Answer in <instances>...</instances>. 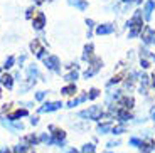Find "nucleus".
Listing matches in <instances>:
<instances>
[{"instance_id":"nucleus-9","label":"nucleus","mask_w":155,"mask_h":153,"mask_svg":"<svg viewBox=\"0 0 155 153\" xmlns=\"http://www.w3.org/2000/svg\"><path fill=\"white\" fill-rule=\"evenodd\" d=\"M46 66H47V69H51V71H56L58 73L59 71V59L56 57V56H49V57L46 59Z\"/></svg>"},{"instance_id":"nucleus-31","label":"nucleus","mask_w":155,"mask_h":153,"mask_svg":"<svg viewBox=\"0 0 155 153\" xmlns=\"http://www.w3.org/2000/svg\"><path fill=\"white\" fill-rule=\"evenodd\" d=\"M150 119L155 121V106H152V109H150Z\"/></svg>"},{"instance_id":"nucleus-20","label":"nucleus","mask_w":155,"mask_h":153,"mask_svg":"<svg viewBox=\"0 0 155 153\" xmlns=\"http://www.w3.org/2000/svg\"><path fill=\"white\" fill-rule=\"evenodd\" d=\"M91 56H93V44H88V46L84 47L83 59H84V61H91Z\"/></svg>"},{"instance_id":"nucleus-22","label":"nucleus","mask_w":155,"mask_h":153,"mask_svg":"<svg viewBox=\"0 0 155 153\" xmlns=\"http://www.w3.org/2000/svg\"><path fill=\"white\" fill-rule=\"evenodd\" d=\"M86 99H88V94H81L79 98H76V99H71V101H69V104H68V108H74L76 104L83 103V101H86Z\"/></svg>"},{"instance_id":"nucleus-13","label":"nucleus","mask_w":155,"mask_h":153,"mask_svg":"<svg viewBox=\"0 0 155 153\" xmlns=\"http://www.w3.org/2000/svg\"><path fill=\"white\" fill-rule=\"evenodd\" d=\"M22 116H27V109H17L14 111V113H10V115L7 116L8 121H17L19 118H22Z\"/></svg>"},{"instance_id":"nucleus-28","label":"nucleus","mask_w":155,"mask_h":153,"mask_svg":"<svg viewBox=\"0 0 155 153\" xmlns=\"http://www.w3.org/2000/svg\"><path fill=\"white\" fill-rule=\"evenodd\" d=\"M86 24H88V37H89V35H91V29L94 27V22L89 19V20H86Z\"/></svg>"},{"instance_id":"nucleus-25","label":"nucleus","mask_w":155,"mask_h":153,"mask_svg":"<svg viewBox=\"0 0 155 153\" xmlns=\"http://www.w3.org/2000/svg\"><path fill=\"white\" fill-rule=\"evenodd\" d=\"M118 145H120V140H111V142L106 143V148H116Z\"/></svg>"},{"instance_id":"nucleus-7","label":"nucleus","mask_w":155,"mask_h":153,"mask_svg":"<svg viewBox=\"0 0 155 153\" xmlns=\"http://www.w3.org/2000/svg\"><path fill=\"white\" fill-rule=\"evenodd\" d=\"M115 32V25L113 24H101V25L96 27V34L98 35H108Z\"/></svg>"},{"instance_id":"nucleus-4","label":"nucleus","mask_w":155,"mask_h":153,"mask_svg":"<svg viewBox=\"0 0 155 153\" xmlns=\"http://www.w3.org/2000/svg\"><path fill=\"white\" fill-rule=\"evenodd\" d=\"M142 41H143V44H147V46L155 44V31L150 25L143 27V31H142Z\"/></svg>"},{"instance_id":"nucleus-35","label":"nucleus","mask_w":155,"mask_h":153,"mask_svg":"<svg viewBox=\"0 0 155 153\" xmlns=\"http://www.w3.org/2000/svg\"><path fill=\"white\" fill-rule=\"evenodd\" d=\"M42 2H46V0H35V4H42Z\"/></svg>"},{"instance_id":"nucleus-32","label":"nucleus","mask_w":155,"mask_h":153,"mask_svg":"<svg viewBox=\"0 0 155 153\" xmlns=\"http://www.w3.org/2000/svg\"><path fill=\"white\" fill-rule=\"evenodd\" d=\"M37 123H39V118H37V116H34V118L31 119V125H37Z\"/></svg>"},{"instance_id":"nucleus-10","label":"nucleus","mask_w":155,"mask_h":153,"mask_svg":"<svg viewBox=\"0 0 155 153\" xmlns=\"http://www.w3.org/2000/svg\"><path fill=\"white\" fill-rule=\"evenodd\" d=\"M32 24H34V27L37 29V31H41L44 27V24H46V15H44L42 12H39L37 15H34V20H32Z\"/></svg>"},{"instance_id":"nucleus-12","label":"nucleus","mask_w":155,"mask_h":153,"mask_svg":"<svg viewBox=\"0 0 155 153\" xmlns=\"http://www.w3.org/2000/svg\"><path fill=\"white\" fill-rule=\"evenodd\" d=\"M153 8H155V0H148L147 4H145V8H143V15H145V19H147V20H150Z\"/></svg>"},{"instance_id":"nucleus-3","label":"nucleus","mask_w":155,"mask_h":153,"mask_svg":"<svg viewBox=\"0 0 155 153\" xmlns=\"http://www.w3.org/2000/svg\"><path fill=\"white\" fill-rule=\"evenodd\" d=\"M49 131H51V136H52V140H54L56 145L58 146L64 145V142H66V131L61 130V128H58V126H54V125L49 126Z\"/></svg>"},{"instance_id":"nucleus-29","label":"nucleus","mask_w":155,"mask_h":153,"mask_svg":"<svg viewBox=\"0 0 155 153\" xmlns=\"http://www.w3.org/2000/svg\"><path fill=\"white\" fill-rule=\"evenodd\" d=\"M12 64H14V57L10 56V57H8L7 61H5V66H4V67H5V69H8V67H12Z\"/></svg>"},{"instance_id":"nucleus-30","label":"nucleus","mask_w":155,"mask_h":153,"mask_svg":"<svg viewBox=\"0 0 155 153\" xmlns=\"http://www.w3.org/2000/svg\"><path fill=\"white\" fill-rule=\"evenodd\" d=\"M44 96H46V93H44V91H41V93H37V94H35V99H39V101H41V99H44Z\"/></svg>"},{"instance_id":"nucleus-6","label":"nucleus","mask_w":155,"mask_h":153,"mask_svg":"<svg viewBox=\"0 0 155 153\" xmlns=\"http://www.w3.org/2000/svg\"><path fill=\"white\" fill-rule=\"evenodd\" d=\"M62 106L61 101H51V103H46L44 106L39 108V113H51V111H56Z\"/></svg>"},{"instance_id":"nucleus-14","label":"nucleus","mask_w":155,"mask_h":153,"mask_svg":"<svg viewBox=\"0 0 155 153\" xmlns=\"http://www.w3.org/2000/svg\"><path fill=\"white\" fill-rule=\"evenodd\" d=\"M31 49H32V52H35V56H37V57H42V56H44V47L39 44L37 39H35L34 42L31 44Z\"/></svg>"},{"instance_id":"nucleus-38","label":"nucleus","mask_w":155,"mask_h":153,"mask_svg":"<svg viewBox=\"0 0 155 153\" xmlns=\"http://www.w3.org/2000/svg\"><path fill=\"white\" fill-rule=\"evenodd\" d=\"M106 153H111V151H106Z\"/></svg>"},{"instance_id":"nucleus-19","label":"nucleus","mask_w":155,"mask_h":153,"mask_svg":"<svg viewBox=\"0 0 155 153\" xmlns=\"http://www.w3.org/2000/svg\"><path fill=\"white\" fill-rule=\"evenodd\" d=\"M79 153H96V146H94V143H84Z\"/></svg>"},{"instance_id":"nucleus-18","label":"nucleus","mask_w":155,"mask_h":153,"mask_svg":"<svg viewBox=\"0 0 155 153\" xmlns=\"http://www.w3.org/2000/svg\"><path fill=\"white\" fill-rule=\"evenodd\" d=\"M68 2H69V5H74L79 10H86L88 8V2H84V0H68Z\"/></svg>"},{"instance_id":"nucleus-21","label":"nucleus","mask_w":155,"mask_h":153,"mask_svg":"<svg viewBox=\"0 0 155 153\" xmlns=\"http://www.w3.org/2000/svg\"><path fill=\"white\" fill-rule=\"evenodd\" d=\"M142 142H143L142 138H138V136H132L130 140H128V145L133 146V148H140V146H142Z\"/></svg>"},{"instance_id":"nucleus-36","label":"nucleus","mask_w":155,"mask_h":153,"mask_svg":"<svg viewBox=\"0 0 155 153\" xmlns=\"http://www.w3.org/2000/svg\"><path fill=\"white\" fill-rule=\"evenodd\" d=\"M121 2H123V4H130V2H132V0H121Z\"/></svg>"},{"instance_id":"nucleus-2","label":"nucleus","mask_w":155,"mask_h":153,"mask_svg":"<svg viewBox=\"0 0 155 153\" xmlns=\"http://www.w3.org/2000/svg\"><path fill=\"white\" fill-rule=\"evenodd\" d=\"M79 116L84 119H93V121H100L103 116H105V111L101 106H89L88 109H83L79 113Z\"/></svg>"},{"instance_id":"nucleus-24","label":"nucleus","mask_w":155,"mask_h":153,"mask_svg":"<svg viewBox=\"0 0 155 153\" xmlns=\"http://www.w3.org/2000/svg\"><path fill=\"white\" fill-rule=\"evenodd\" d=\"M98 96H100V91H98L96 88H93L88 94V99H94V98H98Z\"/></svg>"},{"instance_id":"nucleus-11","label":"nucleus","mask_w":155,"mask_h":153,"mask_svg":"<svg viewBox=\"0 0 155 153\" xmlns=\"http://www.w3.org/2000/svg\"><path fill=\"white\" fill-rule=\"evenodd\" d=\"M111 128H113V123L111 121H106V123H98V133L100 135H106V133H111Z\"/></svg>"},{"instance_id":"nucleus-1","label":"nucleus","mask_w":155,"mask_h":153,"mask_svg":"<svg viewBox=\"0 0 155 153\" xmlns=\"http://www.w3.org/2000/svg\"><path fill=\"white\" fill-rule=\"evenodd\" d=\"M127 25L130 27V32H128V37H137L138 34H142L143 31V22H142V12L140 10H135L133 17L127 22Z\"/></svg>"},{"instance_id":"nucleus-26","label":"nucleus","mask_w":155,"mask_h":153,"mask_svg":"<svg viewBox=\"0 0 155 153\" xmlns=\"http://www.w3.org/2000/svg\"><path fill=\"white\" fill-rule=\"evenodd\" d=\"M66 79L71 81V83H73V81H76V79H78V71H73V73H69V74L66 76Z\"/></svg>"},{"instance_id":"nucleus-33","label":"nucleus","mask_w":155,"mask_h":153,"mask_svg":"<svg viewBox=\"0 0 155 153\" xmlns=\"http://www.w3.org/2000/svg\"><path fill=\"white\" fill-rule=\"evenodd\" d=\"M66 153H79V151H78V150H76V148H71V150H69V151H66Z\"/></svg>"},{"instance_id":"nucleus-15","label":"nucleus","mask_w":155,"mask_h":153,"mask_svg":"<svg viewBox=\"0 0 155 153\" xmlns=\"http://www.w3.org/2000/svg\"><path fill=\"white\" fill-rule=\"evenodd\" d=\"M24 143L34 148V146L37 145V143H41V142H39V136H35V135H27V136L24 138Z\"/></svg>"},{"instance_id":"nucleus-8","label":"nucleus","mask_w":155,"mask_h":153,"mask_svg":"<svg viewBox=\"0 0 155 153\" xmlns=\"http://www.w3.org/2000/svg\"><path fill=\"white\" fill-rule=\"evenodd\" d=\"M138 150L142 153H152L155 150V142L152 140V138H147V140H143V142H142V146H140Z\"/></svg>"},{"instance_id":"nucleus-16","label":"nucleus","mask_w":155,"mask_h":153,"mask_svg":"<svg viewBox=\"0 0 155 153\" xmlns=\"http://www.w3.org/2000/svg\"><path fill=\"white\" fill-rule=\"evenodd\" d=\"M0 83H2V86H5L7 89H12L14 79H12V76H8V74H4V76H0Z\"/></svg>"},{"instance_id":"nucleus-17","label":"nucleus","mask_w":155,"mask_h":153,"mask_svg":"<svg viewBox=\"0 0 155 153\" xmlns=\"http://www.w3.org/2000/svg\"><path fill=\"white\" fill-rule=\"evenodd\" d=\"M127 133V126L125 125H115V126L111 128V135L113 136H120V135Z\"/></svg>"},{"instance_id":"nucleus-37","label":"nucleus","mask_w":155,"mask_h":153,"mask_svg":"<svg viewBox=\"0 0 155 153\" xmlns=\"http://www.w3.org/2000/svg\"><path fill=\"white\" fill-rule=\"evenodd\" d=\"M133 2H137V4H140V2H142V0H133Z\"/></svg>"},{"instance_id":"nucleus-5","label":"nucleus","mask_w":155,"mask_h":153,"mask_svg":"<svg viewBox=\"0 0 155 153\" xmlns=\"http://www.w3.org/2000/svg\"><path fill=\"white\" fill-rule=\"evenodd\" d=\"M115 116H116V119L120 121V125H125V123H128L130 119H133L132 113L128 109H123V108H118V109L115 111Z\"/></svg>"},{"instance_id":"nucleus-34","label":"nucleus","mask_w":155,"mask_h":153,"mask_svg":"<svg viewBox=\"0 0 155 153\" xmlns=\"http://www.w3.org/2000/svg\"><path fill=\"white\" fill-rule=\"evenodd\" d=\"M152 86H155V73L152 74Z\"/></svg>"},{"instance_id":"nucleus-23","label":"nucleus","mask_w":155,"mask_h":153,"mask_svg":"<svg viewBox=\"0 0 155 153\" xmlns=\"http://www.w3.org/2000/svg\"><path fill=\"white\" fill-rule=\"evenodd\" d=\"M62 94H64V96H73V94H76V86H74V84L64 86V88H62Z\"/></svg>"},{"instance_id":"nucleus-27","label":"nucleus","mask_w":155,"mask_h":153,"mask_svg":"<svg viewBox=\"0 0 155 153\" xmlns=\"http://www.w3.org/2000/svg\"><path fill=\"white\" fill-rule=\"evenodd\" d=\"M140 66H142L143 69H148V67H150V62H148V59L142 57V59H140Z\"/></svg>"}]
</instances>
